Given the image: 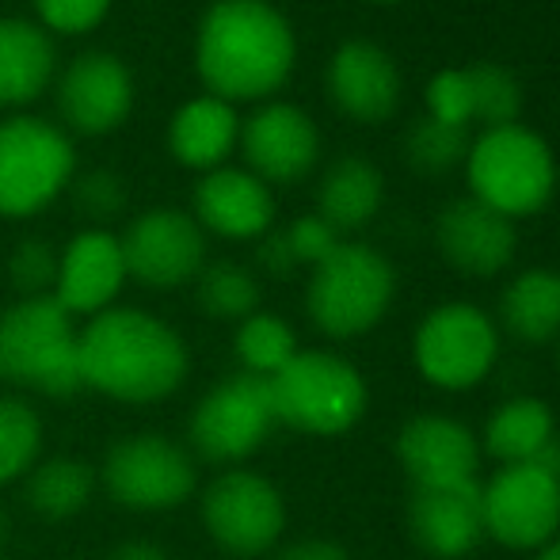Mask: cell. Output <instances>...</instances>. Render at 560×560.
<instances>
[{"label":"cell","instance_id":"f35d334b","mask_svg":"<svg viewBox=\"0 0 560 560\" xmlns=\"http://www.w3.org/2000/svg\"><path fill=\"white\" fill-rule=\"evenodd\" d=\"M107 560H172V557H168V549L156 546V541L133 538V541H122V546H115Z\"/></svg>","mask_w":560,"mask_h":560},{"label":"cell","instance_id":"8d00e7d4","mask_svg":"<svg viewBox=\"0 0 560 560\" xmlns=\"http://www.w3.org/2000/svg\"><path fill=\"white\" fill-rule=\"evenodd\" d=\"M256 259H259V267H264L267 275H290L298 267V259H294V252H290V241H287V233H264L259 236V252H256Z\"/></svg>","mask_w":560,"mask_h":560},{"label":"cell","instance_id":"60d3db41","mask_svg":"<svg viewBox=\"0 0 560 560\" xmlns=\"http://www.w3.org/2000/svg\"><path fill=\"white\" fill-rule=\"evenodd\" d=\"M4 546H8V511L0 503V553H4Z\"/></svg>","mask_w":560,"mask_h":560},{"label":"cell","instance_id":"4316f807","mask_svg":"<svg viewBox=\"0 0 560 560\" xmlns=\"http://www.w3.org/2000/svg\"><path fill=\"white\" fill-rule=\"evenodd\" d=\"M96 469L84 457H46L23 477V500L46 523H66L77 518L96 495Z\"/></svg>","mask_w":560,"mask_h":560},{"label":"cell","instance_id":"d6986e66","mask_svg":"<svg viewBox=\"0 0 560 560\" xmlns=\"http://www.w3.org/2000/svg\"><path fill=\"white\" fill-rule=\"evenodd\" d=\"M435 244L454 271L469 279H492L511 267L518 248L515 222L480 199H454L435 222Z\"/></svg>","mask_w":560,"mask_h":560},{"label":"cell","instance_id":"d590c367","mask_svg":"<svg viewBox=\"0 0 560 560\" xmlns=\"http://www.w3.org/2000/svg\"><path fill=\"white\" fill-rule=\"evenodd\" d=\"M287 233V241H290V252H294V259H298V267L302 264H310V267H317L320 259H328L336 252V244H339V233L332 225L325 222V218H317V214H305V218H298L290 229H282Z\"/></svg>","mask_w":560,"mask_h":560},{"label":"cell","instance_id":"d6a6232c","mask_svg":"<svg viewBox=\"0 0 560 560\" xmlns=\"http://www.w3.org/2000/svg\"><path fill=\"white\" fill-rule=\"evenodd\" d=\"M8 275H12V287L23 298H50L54 279H58V252L46 241H20L8 259Z\"/></svg>","mask_w":560,"mask_h":560},{"label":"cell","instance_id":"e0dca14e","mask_svg":"<svg viewBox=\"0 0 560 560\" xmlns=\"http://www.w3.org/2000/svg\"><path fill=\"white\" fill-rule=\"evenodd\" d=\"M405 523L412 541L435 560H462L485 541L480 480L443 488H412Z\"/></svg>","mask_w":560,"mask_h":560},{"label":"cell","instance_id":"83f0119b","mask_svg":"<svg viewBox=\"0 0 560 560\" xmlns=\"http://www.w3.org/2000/svg\"><path fill=\"white\" fill-rule=\"evenodd\" d=\"M462 92H465V118L480 122L488 130L511 126L523 107V84L511 69L495 61H477L462 69Z\"/></svg>","mask_w":560,"mask_h":560},{"label":"cell","instance_id":"ee69618b","mask_svg":"<svg viewBox=\"0 0 560 560\" xmlns=\"http://www.w3.org/2000/svg\"><path fill=\"white\" fill-rule=\"evenodd\" d=\"M225 560H233V557H225Z\"/></svg>","mask_w":560,"mask_h":560},{"label":"cell","instance_id":"5b68a950","mask_svg":"<svg viewBox=\"0 0 560 560\" xmlns=\"http://www.w3.org/2000/svg\"><path fill=\"white\" fill-rule=\"evenodd\" d=\"M397 294V271L377 248L359 241H339L328 259L310 275L305 310L317 332L328 339L366 336L389 313Z\"/></svg>","mask_w":560,"mask_h":560},{"label":"cell","instance_id":"ffe728a7","mask_svg":"<svg viewBox=\"0 0 560 560\" xmlns=\"http://www.w3.org/2000/svg\"><path fill=\"white\" fill-rule=\"evenodd\" d=\"M328 96L354 122H385L400 104L397 61L370 38H347L328 61Z\"/></svg>","mask_w":560,"mask_h":560},{"label":"cell","instance_id":"7bdbcfd3","mask_svg":"<svg viewBox=\"0 0 560 560\" xmlns=\"http://www.w3.org/2000/svg\"><path fill=\"white\" fill-rule=\"evenodd\" d=\"M557 366H560V343H557Z\"/></svg>","mask_w":560,"mask_h":560},{"label":"cell","instance_id":"836d02e7","mask_svg":"<svg viewBox=\"0 0 560 560\" xmlns=\"http://www.w3.org/2000/svg\"><path fill=\"white\" fill-rule=\"evenodd\" d=\"M112 8V0H35L38 20L58 35H84V31L100 27Z\"/></svg>","mask_w":560,"mask_h":560},{"label":"cell","instance_id":"8992f818","mask_svg":"<svg viewBox=\"0 0 560 560\" xmlns=\"http://www.w3.org/2000/svg\"><path fill=\"white\" fill-rule=\"evenodd\" d=\"M465 168L472 199L500 210L511 222L546 210L557 191V161L546 138L518 122L480 133L477 145H469Z\"/></svg>","mask_w":560,"mask_h":560},{"label":"cell","instance_id":"7402d4cb","mask_svg":"<svg viewBox=\"0 0 560 560\" xmlns=\"http://www.w3.org/2000/svg\"><path fill=\"white\" fill-rule=\"evenodd\" d=\"M241 141V118L218 96H195L168 122V149L184 168L214 172Z\"/></svg>","mask_w":560,"mask_h":560},{"label":"cell","instance_id":"4fadbf2b","mask_svg":"<svg viewBox=\"0 0 560 560\" xmlns=\"http://www.w3.org/2000/svg\"><path fill=\"white\" fill-rule=\"evenodd\" d=\"M126 275L149 290H176L195 282L207 267V236L202 225L184 210H145L122 236Z\"/></svg>","mask_w":560,"mask_h":560},{"label":"cell","instance_id":"7c38bea8","mask_svg":"<svg viewBox=\"0 0 560 560\" xmlns=\"http://www.w3.org/2000/svg\"><path fill=\"white\" fill-rule=\"evenodd\" d=\"M485 538L503 549H541L560 534V477L541 465H500L480 485Z\"/></svg>","mask_w":560,"mask_h":560},{"label":"cell","instance_id":"d4e9b609","mask_svg":"<svg viewBox=\"0 0 560 560\" xmlns=\"http://www.w3.org/2000/svg\"><path fill=\"white\" fill-rule=\"evenodd\" d=\"M385 179L362 156H343L325 172L317 187V218H325L336 233H351L374 222V214L382 210Z\"/></svg>","mask_w":560,"mask_h":560},{"label":"cell","instance_id":"3957f363","mask_svg":"<svg viewBox=\"0 0 560 560\" xmlns=\"http://www.w3.org/2000/svg\"><path fill=\"white\" fill-rule=\"evenodd\" d=\"M0 382L50 400L81 393V328L54 298H20L0 313Z\"/></svg>","mask_w":560,"mask_h":560},{"label":"cell","instance_id":"1f68e13d","mask_svg":"<svg viewBox=\"0 0 560 560\" xmlns=\"http://www.w3.org/2000/svg\"><path fill=\"white\" fill-rule=\"evenodd\" d=\"M195 282H199V305L207 317L241 325L244 317L259 313V282L248 267L222 259V264L202 267Z\"/></svg>","mask_w":560,"mask_h":560},{"label":"cell","instance_id":"e575fe53","mask_svg":"<svg viewBox=\"0 0 560 560\" xmlns=\"http://www.w3.org/2000/svg\"><path fill=\"white\" fill-rule=\"evenodd\" d=\"M73 195H77V207L92 218H112L126 207V187L112 168H96L89 176H81Z\"/></svg>","mask_w":560,"mask_h":560},{"label":"cell","instance_id":"5bb4252c","mask_svg":"<svg viewBox=\"0 0 560 560\" xmlns=\"http://www.w3.org/2000/svg\"><path fill=\"white\" fill-rule=\"evenodd\" d=\"M397 462L412 488L465 485V480H477L480 443L454 416H412L397 431Z\"/></svg>","mask_w":560,"mask_h":560},{"label":"cell","instance_id":"9c48e42d","mask_svg":"<svg viewBox=\"0 0 560 560\" xmlns=\"http://www.w3.org/2000/svg\"><path fill=\"white\" fill-rule=\"evenodd\" d=\"M500 359V328L469 302L435 305L412 336V362L435 389L465 393L492 374Z\"/></svg>","mask_w":560,"mask_h":560},{"label":"cell","instance_id":"ab89813d","mask_svg":"<svg viewBox=\"0 0 560 560\" xmlns=\"http://www.w3.org/2000/svg\"><path fill=\"white\" fill-rule=\"evenodd\" d=\"M534 553H538L534 560H560V534H557V538H549L541 549H534Z\"/></svg>","mask_w":560,"mask_h":560},{"label":"cell","instance_id":"484cf974","mask_svg":"<svg viewBox=\"0 0 560 560\" xmlns=\"http://www.w3.org/2000/svg\"><path fill=\"white\" fill-rule=\"evenodd\" d=\"M500 325L518 343L560 339V271L530 267L515 275L500 298Z\"/></svg>","mask_w":560,"mask_h":560},{"label":"cell","instance_id":"74e56055","mask_svg":"<svg viewBox=\"0 0 560 560\" xmlns=\"http://www.w3.org/2000/svg\"><path fill=\"white\" fill-rule=\"evenodd\" d=\"M275 560H351V553L332 538H298L275 549Z\"/></svg>","mask_w":560,"mask_h":560},{"label":"cell","instance_id":"4dcf8cb0","mask_svg":"<svg viewBox=\"0 0 560 560\" xmlns=\"http://www.w3.org/2000/svg\"><path fill=\"white\" fill-rule=\"evenodd\" d=\"M469 156V126H454L443 118H420L405 133V161L412 172L435 179Z\"/></svg>","mask_w":560,"mask_h":560},{"label":"cell","instance_id":"8fae6325","mask_svg":"<svg viewBox=\"0 0 560 560\" xmlns=\"http://www.w3.org/2000/svg\"><path fill=\"white\" fill-rule=\"evenodd\" d=\"M275 400L267 377L233 374L218 382L191 412V439L195 457L214 465H241L271 439L275 431Z\"/></svg>","mask_w":560,"mask_h":560},{"label":"cell","instance_id":"6da1fadb","mask_svg":"<svg viewBox=\"0 0 560 560\" xmlns=\"http://www.w3.org/2000/svg\"><path fill=\"white\" fill-rule=\"evenodd\" d=\"M191 351L168 320L112 305L81 328V385L122 405H156L187 382Z\"/></svg>","mask_w":560,"mask_h":560},{"label":"cell","instance_id":"603a6c76","mask_svg":"<svg viewBox=\"0 0 560 560\" xmlns=\"http://www.w3.org/2000/svg\"><path fill=\"white\" fill-rule=\"evenodd\" d=\"M54 43L38 23L0 20V107L31 104L54 81Z\"/></svg>","mask_w":560,"mask_h":560},{"label":"cell","instance_id":"f546056e","mask_svg":"<svg viewBox=\"0 0 560 560\" xmlns=\"http://www.w3.org/2000/svg\"><path fill=\"white\" fill-rule=\"evenodd\" d=\"M43 462V416L23 397H0V485H15Z\"/></svg>","mask_w":560,"mask_h":560},{"label":"cell","instance_id":"30bf717a","mask_svg":"<svg viewBox=\"0 0 560 560\" xmlns=\"http://www.w3.org/2000/svg\"><path fill=\"white\" fill-rule=\"evenodd\" d=\"M202 526L210 541L233 560H252L279 549V538L287 530V500L282 492L256 469L218 472L202 488L199 503Z\"/></svg>","mask_w":560,"mask_h":560},{"label":"cell","instance_id":"44dd1931","mask_svg":"<svg viewBox=\"0 0 560 560\" xmlns=\"http://www.w3.org/2000/svg\"><path fill=\"white\" fill-rule=\"evenodd\" d=\"M195 222L225 241H259L275 225L271 187L244 168H214L195 187Z\"/></svg>","mask_w":560,"mask_h":560},{"label":"cell","instance_id":"2e32d148","mask_svg":"<svg viewBox=\"0 0 560 560\" xmlns=\"http://www.w3.org/2000/svg\"><path fill=\"white\" fill-rule=\"evenodd\" d=\"M122 244L107 229H84L66 244L58 256V279H54V302L69 317H96L115 305L118 290L126 287Z\"/></svg>","mask_w":560,"mask_h":560},{"label":"cell","instance_id":"ac0fdd59","mask_svg":"<svg viewBox=\"0 0 560 560\" xmlns=\"http://www.w3.org/2000/svg\"><path fill=\"white\" fill-rule=\"evenodd\" d=\"M133 107V73L115 54L89 50L66 66L58 81V112L73 130L107 133Z\"/></svg>","mask_w":560,"mask_h":560},{"label":"cell","instance_id":"b9f144b4","mask_svg":"<svg viewBox=\"0 0 560 560\" xmlns=\"http://www.w3.org/2000/svg\"><path fill=\"white\" fill-rule=\"evenodd\" d=\"M374 4H400V0H374Z\"/></svg>","mask_w":560,"mask_h":560},{"label":"cell","instance_id":"9a60e30c","mask_svg":"<svg viewBox=\"0 0 560 560\" xmlns=\"http://www.w3.org/2000/svg\"><path fill=\"white\" fill-rule=\"evenodd\" d=\"M241 149L252 176L264 184H294L317 164L320 133L302 107L267 104L241 126Z\"/></svg>","mask_w":560,"mask_h":560},{"label":"cell","instance_id":"7a4b0ae2","mask_svg":"<svg viewBox=\"0 0 560 560\" xmlns=\"http://www.w3.org/2000/svg\"><path fill=\"white\" fill-rule=\"evenodd\" d=\"M298 58L287 15L267 0H214L199 23L195 66L210 96L264 100L287 84Z\"/></svg>","mask_w":560,"mask_h":560},{"label":"cell","instance_id":"f1b7e54d","mask_svg":"<svg viewBox=\"0 0 560 560\" xmlns=\"http://www.w3.org/2000/svg\"><path fill=\"white\" fill-rule=\"evenodd\" d=\"M233 351L241 362V374L252 377H275L302 347H298L294 328L275 313H252L236 325Z\"/></svg>","mask_w":560,"mask_h":560},{"label":"cell","instance_id":"277c9868","mask_svg":"<svg viewBox=\"0 0 560 560\" xmlns=\"http://www.w3.org/2000/svg\"><path fill=\"white\" fill-rule=\"evenodd\" d=\"M275 420L313 439H339L362 423L370 408L366 377L336 351H298L267 377Z\"/></svg>","mask_w":560,"mask_h":560},{"label":"cell","instance_id":"ba28073f","mask_svg":"<svg viewBox=\"0 0 560 560\" xmlns=\"http://www.w3.org/2000/svg\"><path fill=\"white\" fill-rule=\"evenodd\" d=\"M100 485L118 508L161 515L184 508L199 485L195 454L168 435H130L107 450L100 465Z\"/></svg>","mask_w":560,"mask_h":560},{"label":"cell","instance_id":"cb8c5ba5","mask_svg":"<svg viewBox=\"0 0 560 560\" xmlns=\"http://www.w3.org/2000/svg\"><path fill=\"white\" fill-rule=\"evenodd\" d=\"M549 443H557L553 408L538 397H511L488 416L480 431V446L500 465H526L541 454Z\"/></svg>","mask_w":560,"mask_h":560},{"label":"cell","instance_id":"52a82bcc","mask_svg":"<svg viewBox=\"0 0 560 560\" xmlns=\"http://www.w3.org/2000/svg\"><path fill=\"white\" fill-rule=\"evenodd\" d=\"M73 172V141L54 122L31 115L0 122V218L43 214L69 187Z\"/></svg>","mask_w":560,"mask_h":560}]
</instances>
